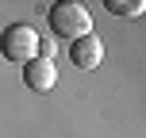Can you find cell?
<instances>
[{"label": "cell", "instance_id": "cell-1", "mask_svg": "<svg viewBox=\"0 0 146 138\" xmlns=\"http://www.w3.org/2000/svg\"><path fill=\"white\" fill-rule=\"evenodd\" d=\"M50 31L58 38H81V35H92V12H88L81 0H62V4L50 8Z\"/></svg>", "mask_w": 146, "mask_h": 138}, {"label": "cell", "instance_id": "cell-2", "mask_svg": "<svg viewBox=\"0 0 146 138\" xmlns=\"http://www.w3.org/2000/svg\"><path fill=\"white\" fill-rule=\"evenodd\" d=\"M38 31L31 27V23H8L4 31H0V54H4L8 61H15V65H27V61L38 58Z\"/></svg>", "mask_w": 146, "mask_h": 138}, {"label": "cell", "instance_id": "cell-3", "mask_svg": "<svg viewBox=\"0 0 146 138\" xmlns=\"http://www.w3.org/2000/svg\"><path fill=\"white\" fill-rule=\"evenodd\" d=\"M69 61L77 69H96L104 61V42L96 38V31L92 35H81V38H73V46H69Z\"/></svg>", "mask_w": 146, "mask_h": 138}, {"label": "cell", "instance_id": "cell-4", "mask_svg": "<svg viewBox=\"0 0 146 138\" xmlns=\"http://www.w3.org/2000/svg\"><path fill=\"white\" fill-rule=\"evenodd\" d=\"M23 85L31 88V92H50L54 85H58V65L46 58H35L23 65Z\"/></svg>", "mask_w": 146, "mask_h": 138}, {"label": "cell", "instance_id": "cell-5", "mask_svg": "<svg viewBox=\"0 0 146 138\" xmlns=\"http://www.w3.org/2000/svg\"><path fill=\"white\" fill-rule=\"evenodd\" d=\"M104 8H108L111 15H142L146 4H142V0H108Z\"/></svg>", "mask_w": 146, "mask_h": 138}]
</instances>
